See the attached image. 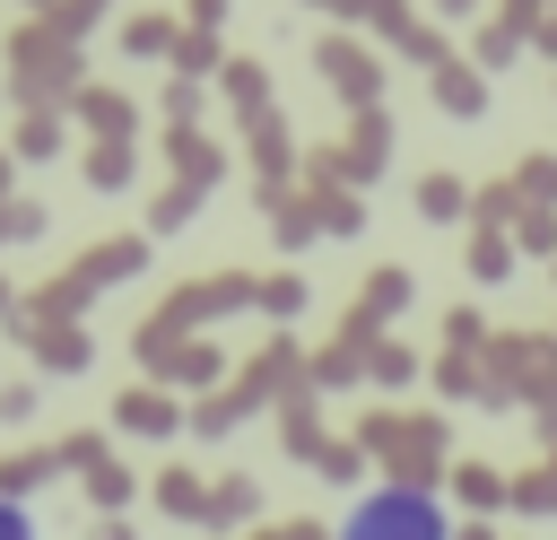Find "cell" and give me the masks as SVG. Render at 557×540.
<instances>
[{"label":"cell","mask_w":557,"mask_h":540,"mask_svg":"<svg viewBox=\"0 0 557 540\" xmlns=\"http://www.w3.org/2000/svg\"><path fill=\"white\" fill-rule=\"evenodd\" d=\"M0 540H44V523H35L17 496H0Z\"/></svg>","instance_id":"cell-2"},{"label":"cell","mask_w":557,"mask_h":540,"mask_svg":"<svg viewBox=\"0 0 557 540\" xmlns=\"http://www.w3.org/2000/svg\"><path fill=\"white\" fill-rule=\"evenodd\" d=\"M331 540H453V514H444L435 488H418V479H383V488L348 496V514H339Z\"/></svg>","instance_id":"cell-1"}]
</instances>
